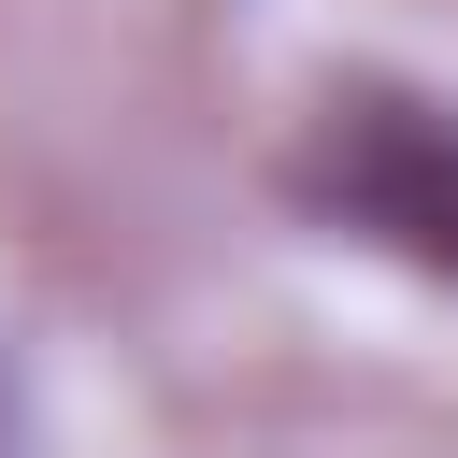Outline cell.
Masks as SVG:
<instances>
[{
	"label": "cell",
	"mask_w": 458,
	"mask_h": 458,
	"mask_svg": "<svg viewBox=\"0 0 458 458\" xmlns=\"http://www.w3.org/2000/svg\"><path fill=\"white\" fill-rule=\"evenodd\" d=\"M301 200L415 272H458V114L444 100H329L301 143Z\"/></svg>",
	"instance_id": "6da1fadb"
}]
</instances>
